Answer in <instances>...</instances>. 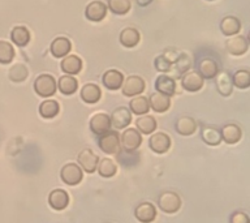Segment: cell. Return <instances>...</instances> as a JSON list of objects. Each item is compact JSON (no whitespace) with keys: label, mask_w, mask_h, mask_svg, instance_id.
<instances>
[{"label":"cell","mask_w":250,"mask_h":223,"mask_svg":"<svg viewBox=\"0 0 250 223\" xmlns=\"http://www.w3.org/2000/svg\"><path fill=\"white\" fill-rule=\"evenodd\" d=\"M107 8L115 15H126L130 11V0H108Z\"/></svg>","instance_id":"d590c367"},{"label":"cell","mask_w":250,"mask_h":223,"mask_svg":"<svg viewBox=\"0 0 250 223\" xmlns=\"http://www.w3.org/2000/svg\"><path fill=\"white\" fill-rule=\"evenodd\" d=\"M163 56L166 59H167L168 62L171 63V64H175V62H176V60H177V58H179V54H177V51L164 50Z\"/></svg>","instance_id":"7bdbcfd3"},{"label":"cell","mask_w":250,"mask_h":223,"mask_svg":"<svg viewBox=\"0 0 250 223\" xmlns=\"http://www.w3.org/2000/svg\"><path fill=\"white\" fill-rule=\"evenodd\" d=\"M208 1H212V0H208Z\"/></svg>","instance_id":"f6af8a7d"},{"label":"cell","mask_w":250,"mask_h":223,"mask_svg":"<svg viewBox=\"0 0 250 223\" xmlns=\"http://www.w3.org/2000/svg\"><path fill=\"white\" fill-rule=\"evenodd\" d=\"M158 205L164 213L173 214L181 206V200L175 192H163V193H160L159 199H158Z\"/></svg>","instance_id":"3957f363"},{"label":"cell","mask_w":250,"mask_h":223,"mask_svg":"<svg viewBox=\"0 0 250 223\" xmlns=\"http://www.w3.org/2000/svg\"><path fill=\"white\" fill-rule=\"evenodd\" d=\"M59 110H60V106L54 99H47V101L42 102L41 106H39V113L44 119H52V117H55L59 113Z\"/></svg>","instance_id":"1f68e13d"},{"label":"cell","mask_w":250,"mask_h":223,"mask_svg":"<svg viewBox=\"0 0 250 223\" xmlns=\"http://www.w3.org/2000/svg\"><path fill=\"white\" fill-rule=\"evenodd\" d=\"M102 97L101 88L95 84H86L83 85V88L81 89V98L82 101L89 103V105H93V103H97Z\"/></svg>","instance_id":"484cf974"},{"label":"cell","mask_w":250,"mask_h":223,"mask_svg":"<svg viewBox=\"0 0 250 223\" xmlns=\"http://www.w3.org/2000/svg\"><path fill=\"white\" fill-rule=\"evenodd\" d=\"M98 145L102 152L105 154H116L120 150V138L116 131H108L104 134L99 136Z\"/></svg>","instance_id":"7a4b0ae2"},{"label":"cell","mask_w":250,"mask_h":223,"mask_svg":"<svg viewBox=\"0 0 250 223\" xmlns=\"http://www.w3.org/2000/svg\"><path fill=\"white\" fill-rule=\"evenodd\" d=\"M140 42V33L136 27H125L120 33V43L126 48L136 47Z\"/></svg>","instance_id":"4316f807"},{"label":"cell","mask_w":250,"mask_h":223,"mask_svg":"<svg viewBox=\"0 0 250 223\" xmlns=\"http://www.w3.org/2000/svg\"><path fill=\"white\" fill-rule=\"evenodd\" d=\"M116 160L125 168L134 167L140 162V154L134 152H128V150H119L116 153Z\"/></svg>","instance_id":"f1b7e54d"},{"label":"cell","mask_w":250,"mask_h":223,"mask_svg":"<svg viewBox=\"0 0 250 223\" xmlns=\"http://www.w3.org/2000/svg\"><path fill=\"white\" fill-rule=\"evenodd\" d=\"M78 163L81 166L83 171L87 174H93L98 168V163H99V156L90 149H85L78 154Z\"/></svg>","instance_id":"ba28073f"},{"label":"cell","mask_w":250,"mask_h":223,"mask_svg":"<svg viewBox=\"0 0 250 223\" xmlns=\"http://www.w3.org/2000/svg\"><path fill=\"white\" fill-rule=\"evenodd\" d=\"M98 171L103 178H112L117 172V166L111 158H103L98 163Z\"/></svg>","instance_id":"e575fe53"},{"label":"cell","mask_w":250,"mask_h":223,"mask_svg":"<svg viewBox=\"0 0 250 223\" xmlns=\"http://www.w3.org/2000/svg\"><path fill=\"white\" fill-rule=\"evenodd\" d=\"M111 125L115 129H124L132 121V113L126 107H117L111 115Z\"/></svg>","instance_id":"7c38bea8"},{"label":"cell","mask_w":250,"mask_h":223,"mask_svg":"<svg viewBox=\"0 0 250 223\" xmlns=\"http://www.w3.org/2000/svg\"><path fill=\"white\" fill-rule=\"evenodd\" d=\"M60 67H62V72H65L69 76H74L81 72L82 60L77 55H66L65 58L62 59Z\"/></svg>","instance_id":"d6986e66"},{"label":"cell","mask_w":250,"mask_h":223,"mask_svg":"<svg viewBox=\"0 0 250 223\" xmlns=\"http://www.w3.org/2000/svg\"><path fill=\"white\" fill-rule=\"evenodd\" d=\"M137 131H140L144 134H150L156 129V120L150 115H145L137 119L136 121Z\"/></svg>","instance_id":"d6a6232c"},{"label":"cell","mask_w":250,"mask_h":223,"mask_svg":"<svg viewBox=\"0 0 250 223\" xmlns=\"http://www.w3.org/2000/svg\"><path fill=\"white\" fill-rule=\"evenodd\" d=\"M60 176H62V181L68 184V185H77L82 181L83 174H82V170L78 167L77 164L68 163L62 168Z\"/></svg>","instance_id":"8992f818"},{"label":"cell","mask_w":250,"mask_h":223,"mask_svg":"<svg viewBox=\"0 0 250 223\" xmlns=\"http://www.w3.org/2000/svg\"><path fill=\"white\" fill-rule=\"evenodd\" d=\"M121 90L125 97H136L145 90L144 78L140 76H129L123 82Z\"/></svg>","instance_id":"277c9868"},{"label":"cell","mask_w":250,"mask_h":223,"mask_svg":"<svg viewBox=\"0 0 250 223\" xmlns=\"http://www.w3.org/2000/svg\"><path fill=\"white\" fill-rule=\"evenodd\" d=\"M148 146L154 153H158V154H163L169 149L171 146V140L169 137L166 134V133H155L150 137L148 140Z\"/></svg>","instance_id":"4fadbf2b"},{"label":"cell","mask_w":250,"mask_h":223,"mask_svg":"<svg viewBox=\"0 0 250 223\" xmlns=\"http://www.w3.org/2000/svg\"><path fill=\"white\" fill-rule=\"evenodd\" d=\"M176 131L181 134V136H190L195 132L197 129V123L193 117L190 116H181L176 121Z\"/></svg>","instance_id":"83f0119b"},{"label":"cell","mask_w":250,"mask_h":223,"mask_svg":"<svg viewBox=\"0 0 250 223\" xmlns=\"http://www.w3.org/2000/svg\"><path fill=\"white\" fill-rule=\"evenodd\" d=\"M202 78H214L219 73L218 63L215 62L214 59L211 58H203L198 64V70H197Z\"/></svg>","instance_id":"ffe728a7"},{"label":"cell","mask_w":250,"mask_h":223,"mask_svg":"<svg viewBox=\"0 0 250 223\" xmlns=\"http://www.w3.org/2000/svg\"><path fill=\"white\" fill-rule=\"evenodd\" d=\"M154 66H155L156 70H159V72H162V73L169 72V70L172 69V64L168 62L167 59L164 58L163 55L156 56L155 60H154Z\"/></svg>","instance_id":"60d3db41"},{"label":"cell","mask_w":250,"mask_h":223,"mask_svg":"<svg viewBox=\"0 0 250 223\" xmlns=\"http://www.w3.org/2000/svg\"><path fill=\"white\" fill-rule=\"evenodd\" d=\"M15 58V48L9 42L0 41V63L8 64Z\"/></svg>","instance_id":"f35d334b"},{"label":"cell","mask_w":250,"mask_h":223,"mask_svg":"<svg viewBox=\"0 0 250 223\" xmlns=\"http://www.w3.org/2000/svg\"><path fill=\"white\" fill-rule=\"evenodd\" d=\"M229 223H250V221L245 213H242V211H234L233 214L230 215Z\"/></svg>","instance_id":"b9f144b4"},{"label":"cell","mask_w":250,"mask_h":223,"mask_svg":"<svg viewBox=\"0 0 250 223\" xmlns=\"http://www.w3.org/2000/svg\"><path fill=\"white\" fill-rule=\"evenodd\" d=\"M56 89H58V85L51 74H41L34 82V90L39 97H52L56 93Z\"/></svg>","instance_id":"6da1fadb"},{"label":"cell","mask_w":250,"mask_h":223,"mask_svg":"<svg viewBox=\"0 0 250 223\" xmlns=\"http://www.w3.org/2000/svg\"><path fill=\"white\" fill-rule=\"evenodd\" d=\"M129 107H130V111L136 115H145L150 110L148 99L146 97H142V95L133 98L129 103Z\"/></svg>","instance_id":"836d02e7"},{"label":"cell","mask_w":250,"mask_h":223,"mask_svg":"<svg viewBox=\"0 0 250 223\" xmlns=\"http://www.w3.org/2000/svg\"><path fill=\"white\" fill-rule=\"evenodd\" d=\"M227 51L230 55L234 56H241V55L246 54V51L249 50V42L245 37L242 35H234L230 39L227 41Z\"/></svg>","instance_id":"8fae6325"},{"label":"cell","mask_w":250,"mask_h":223,"mask_svg":"<svg viewBox=\"0 0 250 223\" xmlns=\"http://www.w3.org/2000/svg\"><path fill=\"white\" fill-rule=\"evenodd\" d=\"M11 38L15 45L20 47L26 46L29 41H30V31L27 30L25 26H16L11 33Z\"/></svg>","instance_id":"4dcf8cb0"},{"label":"cell","mask_w":250,"mask_h":223,"mask_svg":"<svg viewBox=\"0 0 250 223\" xmlns=\"http://www.w3.org/2000/svg\"><path fill=\"white\" fill-rule=\"evenodd\" d=\"M148 105L151 107L155 112H166L168 109H169V106H171V99L167 95H164V94L159 93V91H156L148 99Z\"/></svg>","instance_id":"cb8c5ba5"},{"label":"cell","mask_w":250,"mask_h":223,"mask_svg":"<svg viewBox=\"0 0 250 223\" xmlns=\"http://www.w3.org/2000/svg\"><path fill=\"white\" fill-rule=\"evenodd\" d=\"M136 218L142 223H151L156 217L155 206L150 202H142L134 210Z\"/></svg>","instance_id":"ac0fdd59"},{"label":"cell","mask_w":250,"mask_h":223,"mask_svg":"<svg viewBox=\"0 0 250 223\" xmlns=\"http://www.w3.org/2000/svg\"><path fill=\"white\" fill-rule=\"evenodd\" d=\"M155 89L167 97H172L176 93L175 80L168 74H160L155 80Z\"/></svg>","instance_id":"5bb4252c"},{"label":"cell","mask_w":250,"mask_h":223,"mask_svg":"<svg viewBox=\"0 0 250 223\" xmlns=\"http://www.w3.org/2000/svg\"><path fill=\"white\" fill-rule=\"evenodd\" d=\"M201 137L205 144L210 145V146H218L222 142V134L220 131L215 127H210V125H205L201 129Z\"/></svg>","instance_id":"d4e9b609"},{"label":"cell","mask_w":250,"mask_h":223,"mask_svg":"<svg viewBox=\"0 0 250 223\" xmlns=\"http://www.w3.org/2000/svg\"><path fill=\"white\" fill-rule=\"evenodd\" d=\"M190 67H191L190 56H189L188 54H185V52H183V54L179 55V58H177V60L175 62V69H173V72H175V74H177V76H183L185 72L189 70Z\"/></svg>","instance_id":"74e56055"},{"label":"cell","mask_w":250,"mask_h":223,"mask_svg":"<svg viewBox=\"0 0 250 223\" xmlns=\"http://www.w3.org/2000/svg\"><path fill=\"white\" fill-rule=\"evenodd\" d=\"M232 82L233 86L238 89H248L250 86V73L249 70L240 69L232 76Z\"/></svg>","instance_id":"8d00e7d4"},{"label":"cell","mask_w":250,"mask_h":223,"mask_svg":"<svg viewBox=\"0 0 250 223\" xmlns=\"http://www.w3.org/2000/svg\"><path fill=\"white\" fill-rule=\"evenodd\" d=\"M216 89L223 97H229L233 90L232 76L228 72H219L216 76Z\"/></svg>","instance_id":"44dd1931"},{"label":"cell","mask_w":250,"mask_h":223,"mask_svg":"<svg viewBox=\"0 0 250 223\" xmlns=\"http://www.w3.org/2000/svg\"><path fill=\"white\" fill-rule=\"evenodd\" d=\"M120 142L123 150L134 152V150L140 148L141 142H142V137H141V133L136 128H128L125 129L124 133L121 134Z\"/></svg>","instance_id":"5b68a950"},{"label":"cell","mask_w":250,"mask_h":223,"mask_svg":"<svg viewBox=\"0 0 250 223\" xmlns=\"http://www.w3.org/2000/svg\"><path fill=\"white\" fill-rule=\"evenodd\" d=\"M107 9L108 8L103 1H99V0L91 1V3L87 4V7L85 9L86 19L93 21V22H99L107 15Z\"/></svg>","instance_id":"30bf717a"},{"label":"cell","mask_w":250,"mask_h":223,"mask_svg":"<svg viewBox=\"0 0 250 223\" xmlns=\"http://www.w3.org/2000/svg\"><path fill=\"white\" fill-rule=\"evenodd\" d=\"M220 30L227 37H232V35H236L238 31L241 30V22L234 16H226L220 21Z\"/></svg>","instance_id":"7402d4cb"},{"label":"cell","mask_w":250,"mask_h":223,"mask_svg":"<svg viewBox=\"0 0 250 223\" xmlns=\"http://www.w3.org/2000/svg\"><path fill=\"white\" fill-rule=\"evenodd\" d=\"M109 128H111V119L107 113L98 112L90 120V129L94 134L102 136L105 132H108Z\"/></svg>","instance_id":"9c48e42d"},{"label":"cell","mask_w":250,"mask_h":223,"mask_svg":"<svg viewBox=\"0 0 250 223\" xmlns=\"http://www.w3.org/2000/svg\"><path fill=\"white\" fill-rule=\"evenodd\" d=\"M136 1L138 5H141V7H146V5H148V4L151 3L152 0H136Z\"/></svg>","instance_id":"ee69618b"},{"label":"cell","mask_w":250,"mask_h":223,"mask_svg":"<svg viewBox=\"0 0 250 223\" xmlns=\"http://www.w3.org/2000/svg\"><path fill=\"white\" fill-rule=\"evenodd\" d=\"M58 88L60 90V93H62L64 95H72L77 90L78 81L73 76L65 74V76H62L59 78Z\"/></svg>","instance_id":"f546056e"},{"label":"cell","mask_w":250,"mask_h":223,"mask_svg":"<svg viewBox=\"0 0 250 223\" xmlns=\"http://www.w3.org/2000/svg\"><path fill=\"white\" fill-rule=\"evenodd\" d=\"M181 85L188 91H198L202 89L203 78L197 70H188L181 76Z\"/></svg>","instance_id":"52a82bcc"},{"label":"cell","mask_w":250,"mask_h":223,"mask_svg":"<svg viewBox=\"0 0 250 223\" xmlns=\"http://www.w3.org/2000/svg\"><path fill=\"white\" fill-rule=\"evenodd\" d=\"M72 50V43L66 37H56L51 43V54L55 58H65Z\"/></svg>","instance_id":"9a60e30c"},{"label":"cell","mask_w":250,"mask_h":223,"mask_svg":"<svg viewBox=\"0 0 250 223\" xmlns=\"http://www.w3.org/2000/svg\"><path fill=\"white\" fill-rule=\"evenodd\" d=\"M222 140H224L227 144H237L241 140L242 132L241 128L236 124H227L220 129Z\"/></svg>","instance_id":"603a6c76"},{"label":"cell","mask_w":250,"mask_h":223,"mask_svg":"<svg viewBox=\"0 0 250 223\" xmlns=\"http://www.w3.org/2000/svg\"><path fill=\"white\" fill-rule=\"evenodd\" d=\"M27 74V68L23 64H16L11 68L9 70V78H11L13 82H22L26 80Z\"/></svg>","instance_id":"ab89813d"},{"label":"cell","mask_w":250,"mask_h":223,"mask_svg":"<svg viewBox=\"0 0 250 223\" xmlns=\"http://www.w3.org/2000/svg\"><path fill=\"white\" fill-rule=\"evenodd\" d=\"M103 85L109 90H117L120 89L123 82H124V76L120 70L117 69H109L104 72L103 77H102Z\"/></svg>","instance_id":"e0dca14e"},{"label":"cell","mask_w":250,"mask_h":223,"mask_svg":"<svg viewBox=\"0 0 250 223\" xmlns=\"http://www.w3.org/2000/svg\"><path fill=\"white\" fill-rule=\"evenodd\" d=\"M48 203L55 210H64L69 203V196L64 189H54L48 196Z\"/></svg>","instance_id":"2e32d148"}]
</instances>
